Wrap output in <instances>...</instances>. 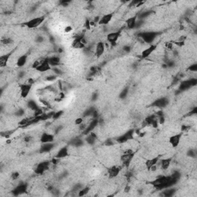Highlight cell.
Listing matches in <instances>:
<instances>
[{
	"instance_id": "obj_1",
	"label": "cell",
	"mask_w": 197,
	"mask_h": 197,
	"mask_svg": "<svg viewBox=\"0 0 197 197\" xmlns=\"http://www.w3.org/2000/svg\"><path fill=\"white\" fill-rule=\"evenodd\" d=\"M158 34L159 33L156 32H143L139 33V37L140 39H143V42L151 45L153 43V41L155 40V39L156 38Z\"/></svg>"
},
{
	"instance_id": "obj_2",
	"label": "cell",
	"mask_w": 197,
	"mask_h": 197,
	"mask_svg": "<svg viewBox=\"0 0 197 197\" xmlns=\"http://www.w3.org/2000/svg\"><path fill=\"white\" fill-rule=\"evenodd\" d=\"M45 20V16L42 15V16H39V17L34 18L32 20H30L29 21L24 22L23 25L26 27H28L29 29H35L39 26L42 24L43 21Z\"/></svg>"
},
{
	"instance_id": "obj_3",
	"label": "cell",
	"mask_w": 197,
	"mask_h": 197,
	"mask_svg": "<svg viewBox=\"0 0 197 197\" xmlns=\"http://www.w3.org/2000/svg\"><path fill=\"white\" fill-rule=\"evenodd\" d=\"M86 44V40L82 36L75 37L73 42V47L75 49H83Z\"/></svg>"
},
{
	"instance_id": "obj_4",
	"label": "cell",
	"mask_w": 197,
	"mask_h": 197,
	"mask_svg": "<svg viewBox=\"0 0 197 197\" xmlns=\"http://www.w3.org/2000/svg\"><path fill=\"white\" fill-rule=\"evenodd\" d=\"M197 84V80L196 79H189V80H185V81H182L180 85V90L181 91H184V90H187L188 89L191 88L192 86H195Z\"/></svg>"
},
{
	"instance_id": "obj_5",
	"label": "cell",
	"mask_w": 197,
	"mask_h": 197,
	"mask_svg": "<svg viewBox=\"0 0 197 197\" xmlns=\"http://www.w3.org/2000/svg\"><path fill=\"white\" fill-rule=\"evenodd\" d=\"M50 166V162L49 161H44L42 162L39 164H38L36 169L35 170L36 173L37 174H43L45 170H47Z\"/></svg>"
},
{
	"instance_id": "obj_6",
	"label": "cell",
	"mask_w": 197,
	"mask_h": 197,
	"mask_svg": "<svg viewBox=\"0 0 197 197\" xmlns=\"http://www.w3.org/2000/svg\"><path fill=\"white\" fill-rule=\"evenodd\" d=\"M120 34H121V30H118L116 32H110L107 36V41L109 43H111L112 45H115L116 41L118 40L119 38Z\"/></svg>"
},
{
	"instance_id": "obj_7",
	"label": "cell",
	"mask_w": 197,
	"mask_h": 197,
	"mask_svg": "<svg viewBox=\"0 0 197 197\" xmlns=\"http://www.w3.org/2000/svg\"><path fill=\"white\" fill-rule=\"evenodd\" d=\"M156 48H157L156 44H151L149 47L145 49L142 52V53H141L142 58H143V59L148 58V57H149V56H151V54H152V52H153L156 49Z\"/></svg>"
},
{
	"instance_id": "obj_8",
	"label": "cell",
	"mask_w": 197,
	"mask_h": 197,
	"mask_svg": "<svg viewBox=\"0 0 197 197\" xmlns=\"http://www.w3.org/2000/svg\"><path fill=\"white\" fill-rule=\"evenodd\" d=\"M31 89H32V85H30L29 83L20 85V94H21V97L25 98L28 96Z\"/></svg>"
},
{
	"instance_id": "obj_9",
	"label": "cell",
	"mask_w": 197,
	"mask_h": 197,
	"mask_svg": "<svg viewBox=\"0 0 197 197\" xmlns=\"http://www.w3.org/2000/svg\"><path fill=\"white\" fill-rule=\"evenodd\" d=\"M51 67V66L48 62L47 59H45L43 60V62H41V64L36 69L39 73H45V72L50 70L52 69Z\"/></svg>"
},
{
	"instance_id": "obj_10",
	"label": "cell",
	"mask_w": 197,
	"mask_h": 197,
	"mask_svg": "<svg viewBox=\"0 0 197 197\" xmlns=\"http://www.w3.org/2000/svg\"><path fill=\"white\" fill-rule=\"evenodd\" d=\"M134 154H135L134 152L131 153V154H125V153L122 154V156H121V160H122L123 166H125L126 167H128L129 164H130L132 159L134 156Z\"/></svg>"
},
{
	"instance_id": "obj_11",
	"label": "cell",
	"mask_w": 197,
	"mask_h": 197,
	"mask_svg": "<svg viewBox=\"0 0 197 197\" xmlns=\"http://www.w3.org/2000/svg\"><path fill=\"white\" fill-rule=\"evenodd\" d=\"M181 137H182V133L173 136L169 138V143L171 144V146L173 148L177 147L178 145L180 144Z\"/></svg>"
},
{
	"instance_id": "obj_12",
	"label": "cell",
	"mask_w": 197,
	"mask_h": 197,
	"mask_svg": "<svg viewBox=\"0 0 197 197\" xmlns=\"http://www.w3.org/2000/svg\"><path fill=\"white\" fill-rule=\"evenodd\" d=\"M113 14L112 13H109V14H105L103 16L100 18V20L98 21V25H108V24L111 22L112 19Z\"/></svg>"
},
{
	"instance_id": "obj_13",
	"label": "cell",
	"mask_w": 197,
	"mask_h": 197,
	"mask_svg": "<svg viewBox=\"0 0 197 197\" xmlns=\"http://www.w3.org/2000/svg\"><path fill=\"white\" fill-rule=\"evenodd\" d=\"M26 190H27V185L25 183H21L18 187H15V189L13 190V194L15 196L21 195L22 193H25Z\"/></svg>"
},
{
	"instance_id": "obj_14",
	"label": "cell",
	"mask_w": 197,
	"mask_h": 197,
	"mask_svg": "<svg viewBox=\"0 0 197 197\" xmlns=\"http://www.w3.org/2000/svg\"><path fill=\"white\" fill-rule=\"evenodd\" d=\"M98 123V120L97 119H95L94 120H92V122H90L89 124L88 125L87 128L85 129V131H83V134L85 135H88L90 133H92V131L96 128V126H97V124Z\"/></svg>"
},
{
	"instance_id": "obj_15",
	"label": "cell",
	"mask_w": 197,
	"mask_h": 197,
	"mask_svg": "<svg viewBox=\"0 0 197 197\" xmlns=\"http://www.w3.org/2000/svg\"><path fill=\"white\" fill-rule=\"evenodd\" d=\"M136 21H137V15H134L133 17L129 18L128 20H126V24L127 28L129 29H135Z\"/></svg>"
},
{
	"instance_id": "obj_16",
	"label": "cell",
	"mask_w": 197,
	"mask_h": 197,
	"mask_svg": "<svg viewBox=\"0 0 197 197\" xmlns=\"http://www.w3.org/2000/svg\"><path fill=\"white\" fill-rule=\"evenodd\" d=\"M120 170V167L117 166H112V167L109 168L108 169V173H109V176L110 178H114L117 176L119 173Z\"/></svg>"
},
{
	"instance_id": "obj_17",
	"label": "cell",
	"mask_w": 197,
	"mask_h": 197,
	"mask_svg": "<svg viewBox=\"0 0 197 197\" xmlns=\"http://www.w3.org/2000/svg\"><path fill=\"white\" fill-rule=\"evenodd\" d=\"M13 52H10L9 53L5 54L3 56H1L0 57V66L2 68H4V67L6 66L7 63L9 62V59L10 58L11 55L13 54Z\"/></svg>"
},
{
	"instance_id": "obj_18",
	"label": "cell",
	"mask_w": 197,
	"mask_h": 197,
	"mask_svg": "<svg viewBox=\"0 0 197 197\" xmlns=\"http://www.w3.org/2000/svg\"><path fill=\"white\" fill-rule=\"evenodd\" d=\"M105 52V44L103 42H98L96 46V55L97 57H100Z\"/></svg>"
},
{
	"instance_id": "obj_19",
	"label": "cell",
	"mask_w": 197,
	"mask_h": 197,
	"mask_svg": "<svg viewBox=\"0 0 197 197\" xmlns=\"http://www.w3.org/2000/svg\"><path fill=\"white\" fill-rule=\"evenodd\" d=\"M54 140V136L51 134L49 133H43V135L41 136L40 141L42 143H52Z\"/></svg>"
},
{
	"instance_id": "obj_20",
	"label": "cell",
	"mask_w": 197,
	"mask_h": 197,
	"mask_svg": "<svg viewBox=\"0 0 197 197\" xmlns=\"http://www.w3.org/2000/svg\"><path fill=\"white\" fill-rule=\"evenodd\" d=\"M48 62L49 63V65L51 66H54L56 67L57 66L60 64V58L58 57V56H51V57H49V58L47 59Z\"/></svg>"
},
{
	"instance_id": "obj_21",
	"label": "cell",
	"mask_w": 197,
	"mask_h": 197,
	"mask_svg": "<svg viewBox=\"0 0 197 197\" xmlns=\"http://www.w3.org/2000/svg\"><path fill=\"white\" fill-rule=\"evenodd\" d=\"M54 147L53 143H43V145L40 148V152H49L51 151Z\"/></svg>"
},
{
	"instance_id": "obj_22",
	"label": "cell",
	"mask_w": 197,
	"mask_h": 197,
	"mask_svg": "<svg viewBox=\"0 0 197 197\" xmlns=\"http://www.w3.org/2000/svg\"><path fill=\"white\" fill-rule=\"evenodd\" d=\"M168 101L167 99L166 98H158L157 100H156L153 103V105L154 106H157V107L159 108H163L165 107L166 105H167Z\"/></svg>"
},
{
	"instance_id": "obj_23",
	"label": "cell",
	"mask_w": 197,
	"mask_h": 197,
	"mask_svg": "<svg viewBox=\"0 0 197 197\" xmlns=\"http://www.w3.org/2000/svg\"><path fill=\"white\" fill-rule=\"evenodd\" d=\"M69 155V152H68V148L67 147H62L59 149L57 154H56V157L58 159H62L66 157Z\"/></svg>"
},
{
	"instance_id": "obj_24",
	"label": "cell",
	"mask_w": 197,
	"mask_h": 197,
	"mask_svg": "<svg viewBox=\"0 0 197 197\" xmlns=\"http://www.w3.org/2000/svg\"><path fill=\"white\" fill-rule=\"evenodd\" d=\"M27 59H28V56L27 55H22V56H20L19 59H17L16 62V65L18 67H22L26 65V62H27Z\"/></svg>"
},
{
	"instance_id": "obj_25",
	"label": "cell",
	"mask_w": 197,
	"mask_h": 197,
	"mask_svg": "<svg viewBox=\"0 0 197 197\" xmlns=\"http://www.w3.org/2000/svg\"><path fill=\"white\" fill-rule=\"evenodd\" d=\"M160 162V160H159ZM161 163V168L164 170L166 169H168L170 166V163H171V159H162L160 162Z\"/></svg>"
},
{
	"instance_id": "obj_26",
	"label": "cell",
	"mask_w": 197,
	"mask_h": 197,
	"mask_svg": "<svg viewBox=\"0 0 197 197\" xmlns=\"http://www.w3.org/2000/svg\"><path fill=\"white\" fill-rule=\"evenodd\" d=\"M159 161V156L155 157V158L152 159H149L146 162V166H147V168L149 169V168L153 165H157V163Z\"/></svg>"
},
{
	"instance_id": "obj_27",
	"label": "cell",
	"mask_w": 197,
	"mask_h": 197,
	"mask_svg": "<svg viewBox=\"0 0 197 197\" xmlns=\"http://www.w3.org/2000/svg\"><path fill=\"white\" fill-rule=\"evenodd\" d=\"M28 107L29 108V109H31L32 112L36 111V110H38V109H39L38 104H37V103L33 100H30L29 102V103H28Z\"/></svg>"
},
{
	"instance_id": "obj_28",
	"label": "cell",
	"mask_w": 197,
	"mask_h": 197,
	"mask_svg": "<svg viewBox=\"0 0 197 197\" xmlns=\"http://www.w3.org/2000/svg\"><path fill=\"white\" fill-rule=\"evenodd\" d=\"M174 193H175V189H169V188H166L165 190L163 191L162 195L164 196H172L174 194Z\"/></svg>"
},
{
	"instance_id": "obj_29",
	"label": "cell",
	"mask_w": 197,
	"mask_h": 197,
	"mask_svg": "<svg viewBox=\"0 0 197 197\" xmlns=\"http://www.w3.org/2000/svg\"><path fill=\"white\" fill-rule=\"evenodd\" d=\"M13 41L12 40V39L10 38H8V37H3L1 39V43H2V45H10L13 43Z\"/></svg>"
},
{
	"instance_id": "obj_30",
	"label": "cell",
	"mask_w": 197,
	"mask_h": 197,
	"mask_svg": "<svg viewBox=\"0 0 197 197\" xmlns=\"http://www.w3.org/2000/svg\"><path fill=\"white\" fill-rule=\"evenodd\" d=\"M133 136H134V131L133 130H129L128 131L127 133H126L124 134L125 138L126 139V140H131V139H133Z\"/></svg>"
},
{
	"instance_id": "obj_31",
	"label": "cell",
	"mask_w": 197,
	"mask_h": 197,
	"mask_svg": "<svg viewBox=\"0 0 197 197\" xmlns=\"http://www.w3.org/2000/svg\"><path fill=\"white\" fill-rule=\"evenodd\" d=\"M89 187L81 189L79 191V194H78V195H79V196H83L86 195V194L89 193Z\"/></svg>"
},
{
	"instance_id": "obj_32",
	"label": "cell",
	"mask_w": 197,
	"mask_h": 197,
	"mask_svg": "<svg viewBox=\"0 0 197 197\" xmlns=\"http://www.w3.org/2000/svg\"><path fill=\"white\" fill-rule=\"evenodd\" d=\"M128 93H129V87H126V88L122 90V92H121V93H120V95H119V97L121 98H126V97L127 96Z\"/></svg>"
},
{
	"instance_id": "obj_33",
	"label": "cell",
	"mask_w": 197,
	"mask_h": 197,
	"mask_svg": "<svg viewBox=\"0 0 197 197\" xmlns=\"http://www.w3.org/2000/svg\"><path fill=\"white\" fill-rule=\"evenodd\" d=\"M63 114V111H58V112H55V113H54L53 116H52V118L54 119H57L60 118L61 116H62V115Z\"/></svg>"
},
{
	"instance_id": "obj_34",
	"label": "cell",
	"mask_w": 197,
	"mask_h": 197,
	"mask_svg": "<svg viewBox=\"0 0 197 197\" xmlns=\"http://www.w3.org/2000/svg\"><path fill=\"white\" fill-rule=\"evenodd\" d=\"M25 114V111H24L23 109H20V110H18L17 112H16V113H15V115L17 116H19V117H20V116H22Z\"/></svg>"
},
{
	"instance_id": "obj_35",
	"label": "cell",
	"mask_w": 197,
	"mask_h": 197,
	"mask_svg": "<svg viewBox=\"0 0 197 197\" xmlns=\"http://www.w3.org/2000/svg\"><path fill=\"white\" fill-rule=\"evenodd\" d=\"M56 75H49V76H47V77H46V80H47V81H49V82H52V81H54V80H56Z\"/></svg>"
},
{
	"instance_id": "obj_36",
	"label": "cell",
	"mask_w": 197,
	"mask_h": 197,
	"mask_svg": "<svg viewBox=\"0 0 197 197\" xmlns=\"http://www.w3.org/2000/svg\"><path fill=\"white\" fill-rule=\"evenodd\" d=\"M20 176V173H17V172H15V173H13L12 174V178H13V180H17L18 178Z\"/></svg>"
},
{
	"instance_id": "obj_37",
	"label": "cell",
	"mask_w": 197,
	"mask_h": 197,
	"mask_svg": "<svg viewBox=\"0 0 197 197\" xmlns=\"http://www.w3.org/2000/svg\"><path fill=\"white\" fill-rule=\"evenodd\" d=\"M52 71H53L54 73H56V74H57V75H60V74H62V71L60 70V69H59L58 68H53L52 69Z\"/></svg>"
},
{
	"instance_id": "obj_38",
	"label": "cell",
	"mask_w": 197,
	"mask_h": 197,
	"mask_svg": "<svg viewBox=\"0 0 197 197\" xmlns=\"http://www.w3.org/2000/svg\"><path fill=\"white\" fill-rule=\"evenodd\" d=\"M189 70L193 71V72H196L197 70V64H193L190 67H189Z\"/></svg>"
},
{
	"instance_id": "obj_39",
	"label": "cell",
	"mask_w": 197,
	"mask_h": 197,
	"mask_svg": "<svg viewBox=\"0 0 197 197\" xmlns=\"http://www.w3.org/2000/svg\"><path fill=\"white\" fill-rule=\"evenodd\" d=\"M188 155L191 157H196V152H194L193 149H191V150H189V151Z\"/></svg>"
},
{
	"instance_id": "obj_40",
	"label": "cell",
	"mask_w": 197,
	"mask_h": 197,
	"mask_svg": "<svg viewBox=\"0 0 197 197\" xmlns=\"http://www.w3.org/2000/svg\"><path fill=\"white\" fill-rule=\"evenodd\" d=\"M82 122H83V119L82 118H78L75 121V123L76 125H80L81 123H82Z\"/></svg>"
},
{
	"instance_id": "obj_41",
	"label": "cell",
	"mask_w": 197,
	"mask_h": 197,
	"mask_svg": "<svg viewBox=\"0 0 197 197\" xmlns=\"http://www.w3.org/2000/svg\"><path fill=\"white\" fill-rule=\"evenodd\" d=\"M123 50H124L125 52H129L131 50V47L129 45H125L124 47H123Z\"/></svg>"
},
{
	"instance_id": "obj_42",
	"label": "cell",
	"mask_w": 197,
	"mask_h": 197,
	"mask_svg": "<svg viewBox=\"0 0 197 197\" xmlns=\"http://www.w3.org/2000/svg\"><path fill=\"white\" fill-rule=\"evenodd\" d=\"M190 129V126H182V131H187Z\"/></svg>"
},
{
	"instance_id": "obj_43",
	"label": "cell",
	"mask_w": 197,
	"mask_h": 197,
	"mask_svg": "<svg viewBox=\"0 0 197 197\" xmlns=\"http://www.w3.org/2000/svg\"><path fill=\"white\" fill-rule=\"evenodd\" d=\"M72 29H72V27L69 26H67L66 28L65 29V32H71V31H72Z\"/></svg>"
},
{
	"instance_id": "obj_44",
	"label": "cell",
	"mask_w": 197,
	"mask_h": 197,
	"mask_svg": "<svg viewBox=\"0 0 197 197\" xmlns=\"http://www.w3.org/2000/svg\"><path fill=\"white\" fill-rule=\"evenodd\" d=\"M96 98H97V94L96 93H95L94 95H93V99H96Z\"/></svg>"
}]
</instances>
